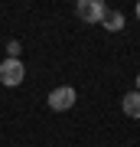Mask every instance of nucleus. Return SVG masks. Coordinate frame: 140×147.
<instances>
[{
	"label": "nucleus",
	"mask_w": 140,
	"mask_h": 147,
	"mask_svg": "<svg viewBox=\"0 0 140 147\" xmlns=\"http://www.w3.org/2000/svg\"><path fill=\"white\" fill-rule=\"evenodd\" d=\"M121 108H124V115H127V118L140 121V92H127L124 98H121Z\"/></svg>",
	"instance_id": "4"
},
{
	"label": "nucleus",
	"mask_w": 140,
	"mask_h": 147,
	"mask_svg": "<svg viewBox=\"0 0 140 147\" xmlns=\"http://www.w3.org/2000/svg\"><path fill=\"white\" fill-rule=\"evenodd\" d=\"M75 13H78V20L82 23H101L104 20V13H108V3L104 0H78L75 3Z\"/></svg>",
	"instance_id": "1"
},
{
	"label": "nucleus",
	"mask_w": 140,
	"mask_h": 147,
	"mask_svg": "<svg viewBox=\"0 0 140 147\" xmlns=\"http://www.w3.org/2000/svg\"><path fill=\"white\" fill-rule=\"evenodd\" d=\"M75 101H78V92L72 88V85H59V88L49 92L46 105H49L52 111H68V108H75Z\"/></svg>",
	"instance_id": "2"
},
{
	"label": "nucleus",
	"mask_w": 140,
	"mask_h": 147,
	"mask_svg": "<svg viewBox=\"0 0 140 147\" xmlns=\"http://www.w3.org/2000/svg\"><path fill=\"white\" fill-rule=\"evenodd\" d=\"M7 53H10L7 59H20V39H10V42H7Z\"/></svg>",
	"instance_id": "6"
},
{
	"label": "nucleus",
	"mask_w": 140,
	"mask_h": 147,
	"mask_svg": "<svg viewBox=\"0 0 140 147\" xmlns=\"http://www.w3.org/2000/svg\"><path fill=\"white\" fill-rule=\"evenodd\" d=\"M134 92H140V75H137V88H134Z\"/></svg>",
	"instance_id": "7"
},
{
	"label": "nucleus",
	"mask_w": 140,
	"mask_h": 147,
	"mask_svg": "<svg viewBox=\"0 0 140 147\" xmlns=\"http://www.w3.org/2000/svg\"><path fill=\"white\" fill-rule=\"evenodd\" d=\"M137 20H140V3H137Z\"/></svg>",
	"instance_id": "8"
},
{
	"label": "nucleus",
	"mask_w": 140,
	"mask_h": 147,
	"mask_svg": "<svg viewBox=\"0 0 140 147\" xmlns=\"http://www.w3.org/2000/svg\"><path fill=\"white\" fill-rule=\"evenodd\" d=\"M23 79H26V65L20 59H3V62H0V82H3L7 88L23 85Z\"/></svg>",
	"instance_id": "3"
},
{
	"label": "nucleus",
	"mask_w": 140,
	"mask_h": 147,
	"mask_svg": "<svg viewBox=\"0 0 140 147\" xmlns=\"http://www.w3.org/2000/svg\"><path fill=\"white\" fill-rule=\"evenodd\" d=\"M101 26L111 30V33H121V30H124V13H121V10H108L104 20H101Z\"/></svg>",
	"instance_id": "5"
}]
</instances>
